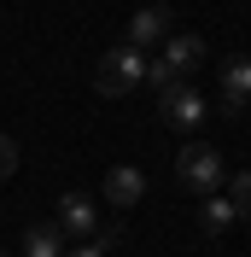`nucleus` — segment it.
I'll return each instance as SVG.
<instances>
[{"instance_id":"nucleus-1","label":"nucleus","mask_w":251,"mask_h":257,"mask_svg":"<svg viewBox=\"0 0 251 257\" xmlns=\"http://www.w3.org/2000/svg\"><path fill=\"white\" fill-rule=\"evenodd\" d=\"M146 64H152V53H141V47H129V41H117V47L99 59V70H94V88L99 94H135L146 82Z\"/></svg>"},{"instance_id":"nucleus-2","label":"nucleus","mask_w":251,"mask_h":257,"mask_svg":"<svg viewBox=\"0 0 251 257\" xmlns=\"http://www.w3.org/2000/svg\"><path fill=\"white\" fill-rule=\"evenodd\" d=\"M175 181H181V187L187 193H222V181H228V164H222V152L216 146H181V152H175Z\"/></svg>"},{"instance_id":"nucleus-3","label":"nucleus","mask_w":251,"mask_h":257,"mask_svg":"<svg viewBox=\"0 0 251 257\" xmlns=\"http://www.w3.org/2000/svg\"><path fill=\"white\" fill-rule=\"evenodd\" d=\"M158 117H164L170 128H181V135H193V128H204V94L181 82L175 94H164V99H158Z\"/></svg>"},{"instance_id":"nucleus-4","label":"nucleus","mask_w":251,"mask_h":257,"mask_svg":"<svg viewBox=\"0 0 251 257\" xmlns=\"http://www.w3.org/2000/svg\"><path fill=\"white\" fill-rule=\"evenodd\" d=\"M59 234H70V240H94L99 234V205L88 193H64L59 199Z\"/></svg>"},{"instance_id":"nucleus-5","label":"nucleus","mask_w":251,"mask_h":257,"mask_svg":"<svg viewBox=\"0 0 251 257\" xmlns=\"http://www.w3.org/2000/svg\"><path fill=\"white\" fill-rule=\"evenodd\" d=\"M158 41H170V6H141V12L129 18V47L152 53Z\"/></svg>"},{"instance_id":"nucleus-6","label":"nucleus","mask_w":251,"mask_h":257,"mask_svg":"<svg viewBox=\"0 0 251 257\" xmlns=\"http://www.w3.org/2000/svg\"><path fill=\"white\" fill-rule=\"evenodd\" d=\"M105 199H111L117 210L141 205V199H146V176L135 170V164H111V170H105Z\"/></svg>"},{"instance_id":"nucleus-7","label":"nucleus","mask_w":251,"mask_h":257,"mask_svg":"<svg viewBox=\"0 0 251 257\" xmlns=\"http://www.w3.org/2000/svg\"><path fill=\"white\" fill-rule=\"evenodd\" d=\"M251 105V59L222 64V111H245Z\"/></svg>"},{"instance_id":"nucleus-8","label":"nucleus","mask_w":251,"mask_h":257,"mask_svg":"<svg viewBox=\"0 0 251 257\" xmlns=\"http://www.w3.org/2000/svg\"><path fill=\"white\" fill-rule=\"evenodd\" d=\"M158 59H164V64H170V70H175V76L187 82L193 70H199V64H204V35H170V47L158 53Z\"/></svg>"},{"instance_id":"nucleus-9","label":"nucleus","mask_w":251,"mask_h":257,"mask_svg":"<svg viewBox=\"0 0 251 257\" xmlns=\"http://www.w3.org/2000/svg\"><path fill=\"white\" fill-rule=\"evenodd\" d=\"M234 222H239V210L228 205V193H204V205H199V228L204 234H228Z\"/></svg>"},{"instance_id":"nucleus-10","label":"nucleus","mask_w":251,"mask_h":257,"mask_svg":"<svg viewBox=\"0 0 251 257\" xmlns=\"http://www.w3.org/2000/svg\"><path fill=\"white\" fill-rule=\"evenodd\" d=\"M24 257H64V234H59V222H35L30 234H24Z\"/></svg>"},{"instance_id":"nucleus-11","label":"nucleus","mask_w":251,"mask_h":257,"mask_svg":"<svg viewBox=\"0 0 251 257\" xmlns=\"http://www.w3.org/2000/svg\"><path fill=\"white\" fill-rule=\"evenodd\" d=\"M222 193H228V205H234L239 216H251V170H234V176L222 181Z\"/></svg>"},{"instance_id":"nucleus-12","label":"nucleus","mask_w":251,"mask_h":257,"mask_svg":"<svg viewBox=\"0 0 251 257\" xmlns=\"http://www.w3.org/2000/svg\"><path fill=\"white\" fill-rule=\"evenodd\" d=\"M64 257H111V234H105V228H99L94 240H82L76 251H64Z\"/></svg>"},{"instance_id":"nucleus-13","label":"nucleus","mask_w":251,"mask_h":257,"mask_svg":"<svg viewBox=\"0 0 251 257\" xmlns=\"http://www.w3.org/2000/svg\"><path fill=\"white\" fill-rule=\"evenodd\" d=\"M6 176H18V141L12 135H0V181Z\"/></svg>"},{"instance_id":"nucleus-14","label":"nucleus","mask_w":251,"mask_h":257,"mask_svg":"<svg viewBox=\"0 0 251 257\" xmlns=\"http://www.w3.org/2000/svg\"><path fill=\"white\" fill-rule=\"evenodd\" d=\"M0 257H6V245H0Z\"/></svg>"},{"instance_id":"nucleus-15","label":"nucleus","mask_w":251,"mask_h":257,"mask_svg":"<svg viewBox=\"0 0 251 257\" xmlns=\"http://www.w3.org/2000/svg\"><path fill=\"white\" fill-rule=\"evenodd\" d=\"M245 111H251V105H245Z\"/></svg>"}]
</instances>
